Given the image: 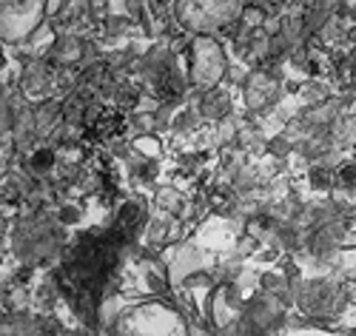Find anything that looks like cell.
<instances>
[{
  "instance_id": "6da1fadb",
  "label": "cell",
  "mask_w": 356,
  "mask_h": 336,
  "mask_svg": "<svg viewBox=\"0 0 356 336\" xmlns=\"http://www.w3.org/2000/svg\"><path fill=\"white\" fill-rule=\"evenodd\" d=\"M120 126H123V114L114 111V109H108V111L97 120V123H95V134H97V137H108V134H114Z\"/></svg>"
},
{
  "instance_id": "7a4b0ae2",
  "label": "cell",
  "mask_w": 356,
  "mask_h": 336,
  "mask_svg": "<svg viewBox=\"0 0 356 336\" xmlns=\"http://www.w3.org/2000/svg\"><path fill=\"white\" fill-rule=\"evenodd\" d=\"M356 179V166H345L342 168V182H353Z\"/></svg>"
}]
</instances>
